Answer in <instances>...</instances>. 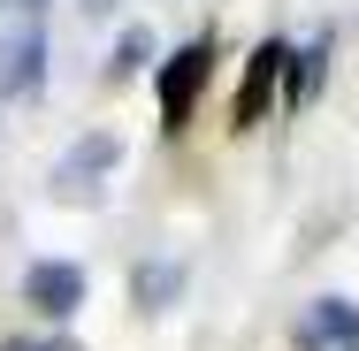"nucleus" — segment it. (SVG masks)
<instances>
[{"label":"nucleus","instance_id":"nucleus-13","mask_svg":"<svg viewBox=\"0 0 359 351\" xmlns=\"http://www.w3.org/2000/svg\"><path fill=\"white\" fill-rule=\"evenodd\" d=\"M76 8H84V15H107V8H115V0H76Z\"/></svg>","mask_w":359,"mask_h":351},{"label":"nucleus","instance_id":"nucleus-7","mask_svg":"<svg viewBox=\"0 0 359 351\" xmlns=\"http://www.w3.org/2000/svg\"><path fill=\"white\" fill-rule=\"evenodd\" d=\"M329 54H337V31H313V46H290L283 107H306V99H321V84H329Z\"/></svg>","mask_w":359,"mask_h":351},{"label":"nucleus","instance_id":"nucleus-4","mask_svg":"<svg viewBox=\"0 0 359 351\" xmlns=\"http://www.w3.org/2000/svg\"><path fill=\"white\" fill-rule=\"evenodd\" d=\"M84 290H92V282H84L76 260H31V268H23V305H31L39 321H69L76 305H84Z\"/></svg>","mask_w":359,"mask_h":351},{"label":"nucleus","instance_id":"nucleus-6","mask_svg":"<svg viewBox=\"0 0 359 351\" xmlns=\"http://www.w3.org/2000/svg\"><path fill=\"white\" fill-rule=\"evenodd\" d=\"M298 351H359V305L352 298H313L298 313Z\"/></svg>","mask_w":359,"mask_h":351},{"label":"nucleus","instance_id":"nucleus-1","mask_svg":"<svg viewBox=\"0 0 359 351\" xmlns=\"http://www.w3.org/2000/svg\"><path fill=\"white\" fill-rule=\"evenodd\" d=\"M46 54H54L46 15H15L8 39H0V99H39V84H46Z\"/></svg>","mask_w":359,"mask_h":351},{"label":"nucleus","instance_id":"nucleus-10","mask_svg":"<svg viewBox=\"0 0 359 351\" xmlns=\"http://www.w3.org/2000/svg\"><path fill=\"white\" fill-rule=\"evenodd\" d=\"M39 351H84L76 336H39Z\"/></svg>","mask_w":359,"mask_h":351},{"label":"nucleus","instance_id":"nucleus-9","mask_svg":"<svg viewBox=\"0 0 359 351\" xmlns=\"http://www.w3.org/2000/svg\"><path fill=\"white\" fill-rule=\"evenodd\" d=\"M138 69H153V31H145V23H130V31L107 46V84H130Z\"/></svg>","mask_w":359,"mask_h":351},{"label":"nucleus","instance_id":"nucleus-12","mask_svg":"<svg viewBox=\"0 0 359 351\" xmlns=\"http://www.w3.org/2000/svg\"><path fill=\"white\" fill-rule=\"evenodd\" d=\"M0 351H39V336H0Z\"/></svg>","mask_w":359,"mask_h":351},{"label":"nucleus","instance_id":"nucleus-3","mask_svg":"<svg viewBox=\"0 0 359 351\" xmlns=\"http://www.w3.org/2000/svg\"><path fill=\"white\" fill-rule=\"evenodd\" d=\"M115 160H123V138H115V130H84V138L54 160V191H62V199H100V184L115 176Z\"/></svg>","mask_w":359,"mask_h":351},{"label":"nucleus","instance_id":"nucleus-5","mask_svg":"<svg viewBox=\"0 0 359 351\" xmlns=\"http://www.w3.org/2000/svg\"><path fill=\"white\" fill-rule=\"evenodd\" d=\"M283 69H290V46H283V39L252 46V62H245V84H237V130L268 123V107H276V92H283Z\"/></svg>","mask_w":359,"mask_h":351},{"label":"nucleus","instance_id":"nucleus-11","mask_svg":"<svg viewBox=\"0 0 359 351\" xmlns=\"http://www.w3.org/2000/svg\"><path fill=\"white\" fill-rule=\"evenodd\" d=\"M0 8H15V15H46V0H0Z\"/></svg>","mask_w":359,"mask_h":351},{"label":"nucleus","instance_id":"nucleus-2","mask_svg":"<svg viewBox=\"0 0 359 351\" xmlns=\"http://www.w3.org/2000/svg\"><path fill=\"white\" fill-rule=\"evenodd\" d=\"M207 76H215V39L199 31L191 46H176V54L161 62V130H184V123H191V107H199Z\"/></svg>","mask_w":359,"mask_h":351},{"label":"nucleus","instance_id":"nucleus-8","mask_svg":"<svg viewBox=\"0 0 359 351\" xmlns=\"http://www.w3.org/2000/svg\"><path fill=\"white\" fill-rule=\"evenodd\" d=\"M184 282H191L184 260H138V268H130V305H138V313H168V305L184 298Z\"/></svg>","mask_w":359,"mask_h":351}]
</instances>
